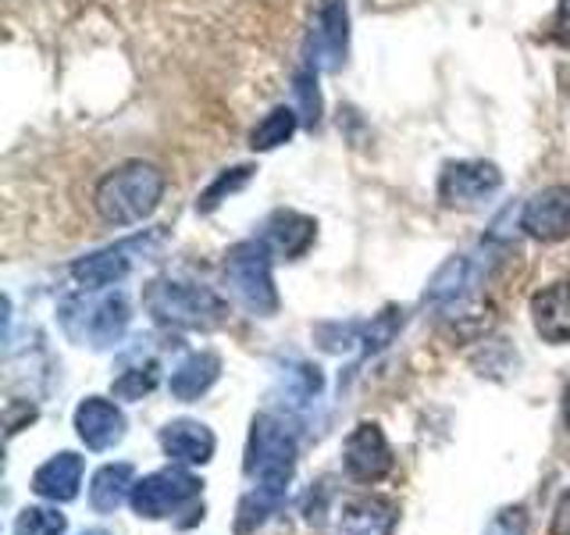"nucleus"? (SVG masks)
I'll return each instance as SVG.
<instances>
[{
	"label": "nucleus",
	"instance_id": "1",
	"mask_svg": "<svg viewBox=\"0 0 570 535\" xmlns=\"http://www.w3.org/2000/svg\"><path fill=\"white\" fill-rule=\"evenodd\" d=\"M296 454H299V439L293 428V415L275 407L254 415L246 436V457H243V471L254 481V489L285 499L289 481L296 475Z\"/></svg>",
	"mask_w": 570,
	"mask_h": 535
},
{
	"label": "nucleus",
	"instance_id": "2",
	"mask_svg": "<svg viewBox=\"0 0 570 535\" xmlns=\"http://www.w3.org/2000/svg\"><path fill=\"white\" fill-rule=\"evenodd\" d=\"M142 308L160 329L178 332H214L228 321V303L210 285L186 279H150L142 285Z\"/></svg>",
	"mask_w": 570,
	"mask_h": 535
},
{
	"label": "nucleus",
	"instance_id": "3",
	"mask_svg": "<svg viewBox=\"0 0 570 535\" xmlns=\"http://www.w3.org/2000/svg\"><path fill=\"white\" fill-rule=\"evenodd\" d=\"M165 172L150 160H125V165L111 168L94 193V207L97 214L115 228L125 225H139L142 218L160 207V196H165Z\"/></svg>",
	"mask_w": 570,
	"mask_h": 535
},
{
	"label": "nucleus",
	"instance_id": "4",
	"mask_svg": "<svg viewBox=\"0 0 570 535\" xmlns=\"http://www.w3.org/2000/svg\"><path fill=\"white\" fill-rule=\"evenodd\" d=\"M61 329L71 343L89 347V350H111L121 343L125 329L132 321V303L125 293L115 290H82L79 296H68L61 303Z\"/></svg>",
	"mask_w": 570,
	"mask_h": 535
},
{
	"label": "nucleus",
	"instance_id": "5",
	"mask_svg": "<svg viewBox=\"0 0 570 535\" xmlns=\"http://www.w3.org/2000/svg\"><path fill=\"white\" fill-rule=\"evenodd\" d=\"M168 243V228H142L136 236H125L111 246H100L94 254L79 257L71 264V279L79 282V290H115L118 282H125L139 264H147L154 257H160V250Z\"/></svg>",
	"mask_w": 570,
	"mask_h": 535
},
{
	"label": "nucleus",
	"instance_id": "6",
	"mask_svg": "<svg viewBox=\"0 0 570 535\" xmlns=\"http://www.w3.org/2000/svg\"><path fill=\"white\" fill-rule=\"evenodd\" d=\"M272 264H275V254L261 236L228 246V254L222 261V279L228 285L232 300L257 318L278 314V290H275Z\"/></svg>",
	"mask_w": 570,
	"mask_h": 535
},
{
	"label": "nucleus",
	"instance_id": "7",
	"mask_svg": "<svg viewBox=\"0 0 570 535\" xmlns=\"http://www.w3.org/2000/svg\"><path fill=\"white\" fill-rule=\"evenodd\" d=\"M200 493H204V481L189 468H183V464H168V468H160V471L136 481L129 504L139 517H147V522H165V517H171L175 510L189 507Z\"/></svg>",
	"mask_w": 570,
	"mask_h": 535
},
{
	"label": "nucleus",
	"instance_id": "8",
	"mask_svg": "<svg viewBox=\"0 0 570 535\" xmlns=\"http://www.w3.org/2000/svg\"><path fill=\"white\" fill-rule=\"evenodd\" d=\"M503 189V172L492 160H450L439 175V201L453 211H474Z\"/></svg>",
	"mask_w": 570,
	"mask_h": 535
},
{
	"label": "nucleus",
	"instance_id": "9",
	"mask_svg": "<svg viewBox=\"0 0 570 535\" xmlns=\"http://www.w3.org/2000/svg\"><path fill=\"white\" fill-rule=\"evenodd\" d=\"M303 58L314 71H338L350 58V11L346 0H321Z\"/></svg>",
	"mask_w": 570,
	"mask_h": 535
},
{
	"label": "nucleus",
	"instance_id": "10",
	"mask_svg": "<svg viewBox=\"0 0 570 535\" xmlns=\"http://www.w3.org/2000/svg\"><path fill=\"white\" fill-rule=\"evenodd\" d=\"M392 464H396V457H392V446L379 421H361L350 428V436L343 439V471L353 481L374 486L392 471Z\"/></svg>",
	"mask_w": 570,
	"mask_h": 535
},
{
	"label": "nucleus",
	"instance_id": "11",
	"mask_svg": "<svg viewBox=\"0 0 570 535\" xmlns=\"http://www.w3.org/2000/svg\"><path fill=\"white\" fill-rule=\"evenodd\" d=\"M517 225L524 236L539 243H560L570 236V186H546L534 196H528Z\"/></svg>",
	"mask_w": 570,
	"mask_h": 535
},
{
	"label": "nucleus",
	"instance_id": "12",
	"mask_svg": "<svg viewBox=\"0 0 570 535\" xmlns=\"http://www.w3.org/2000/svg\"><path fill=\"white\" fill-rule=\"evenodd\" d=\"M261 240L272 246V254L282 261H299L317 240V222L311 214H299L282 207L275 214H267L264 225H261Z\"/></svg>",
	"mask_w": 570,
	"mask_h": 535
},
{
	"label": "nucleus",
	"instance_id": "13",
	"mask_svg": "<svg viewBox=\"0 0 570 535\" xmlns=\"http://www.w3.org/2000/svg\"><path fill=\"white\" fill-rule=\"evenodd\" d=\"M160 450L171 464H183V468H200V464L214 460V450H218V439L204 425V421H193V418H178L168 421L160 428Z\"/></svg>",
	"mask_w": 570,
	"mask_h": 535
},
{
	"label": "nucleus",
	"instance_id": "14",
	"mask_svg": "<svg viewBox=\"0 0 570 535\" xmlns=\"http://www.w3.org/2000/svg\"><path fill=\"white\" fill-rule=\"evenodd\" d=\"M125 428H129V421H125L121 407L111 400L86 397L76 407V432L86 442V450H97V454L111 450V446L125 439Z\"/></svg>",
	"mask_w": 570,
	"mask_h": 535
},
{
	"label": "nucleus",
	"instance_id": "15",
	"mask_svg": "<svg viewBox=\"0 0 570 535\" xmlns=\"http://www.w3.org/2000/svg\"><path fill=\"white\" fill-rule=\"evenodd\" d=\"M400 522L396 499L389 496H350L338 507V535H392Z\"/></svg>",
	"mask_w": 570,
	"mask_h": 535
},
{
	"label": "nucleus",
	"instance_id": "16",
	"mask_svg": "<svg viewBox=\"0 0 570 535\" xmlns=\"http://www.w3.org/2000/svg\"><path fill=\"white\" fill-rule=\"evenodd\" d=\"M531 325L549 347L570 343V282H552L531 296Z\"/></svg>",
	"mask_w": 570,
	"mask_h": 535
},
{
	"label": "nucleus",
	"instance_id": "17",
	"mask_svg": "<svg viewBox=\"0 0 570 535\" xmlns=\"http://www.w3.org/2000/svg\"><path fill=\"white\" fill-rule=\"evenodd\" d=\"M82 475H86V464L79 454H71V450L53 454L32 471V493L50 499V504H71V499L79 496Z\"/></svg>",
	"mask_w": 570,
	"mask_h": 535
},
{
	"label": "nucleus",
	"instance_id": "18",
	"mask_svg": "<svg viewBox=\"0 0 570 535\" xmlns=\"http://www.w3.org/2000/svg\"><path fill=\"white\" fill-rule=\"evenodd\" d=\"M325 389V374H321L317 364L307 361H293L278 371V386H275V410H285V415H303Z\"/></svg>",
	"mask_w": 570,
	"mask_h": 535
},
{
	"label": "nucleus",
	"instance_id": "19",
	"mask_svg": "<svg viewBox=\"0 0 570 535\" xmlns=\"http://www.w3.org/2000/svg\"><path fill=\"white\" fill-rule=\"evenodd\" d=\"M218 379H222V357L214 350H196L171 371L168 389H171L175 400L193 403V400H200Z\"/></svg>",
	"mask_w": 570,
	"mask_h": 535
},
{
	"label": "nucleus",
	"instance_id": "20",
	"mask_svg": "<svg viewBox=\"0 0 570 535\" xmlns=\"http://www.w3.org/2000/svg\"><path fill=\"white\" fill-rule=\"evenodd\" d=\"M136 468L129 460H118V464H104V468L94 475L89 481V507L97 514H115L125 499H132L136 489Z\"/></svg>",
	"mask_w": 570,
	"mask_h": 535
},
{
	"label": "nucleus",
	"instance_id": "21",
	"mask_svg": "<svg viewBox=\"0 0 570 535\" xmlns=\"http://www.w3.org/2000/svg\"><path fill=\"white\" fill-rule=\"evenodd\" d=\"M296 129H299V111L296 107L278 104L254 125V133H249V147H254L257 154L275 150V147H282V143H289Z\"/></svg>",
	"mask_w": 570,
	"mask_h": 535
},
{
	"label": "nucleus",
	"instance_id": "22",
	"mask_svg": "<svg viewBox=\"0 0 570 535\" xmlns=\"http://www.w3.org/2000/svg\"><path fill=\"white\" fill-rule=\"evenodd\" d=\"M160 386V361L157 357H147V361H136L125 368L118 379L111 382V392H115V400H142V397H150V392Z\"/></svg>",
	"mask_w": 570,
	"mask_h": 535
},
{
	"label": "nucleus",
	"instance_id": "23",
	"mask_svg": "<svg viewBox=\"0 0 570 535\" xmlns=\"http://www.w3.org/2000/svg\"><path fill=\"white\" fill-rule=\"evenodd\" d=\"M257 175V168L254 165H236V168H225L214 183L196 196V211L200 214H210V211H218L232 193H239L243 186H249V178Z\"/></svg>",
	"mask_w": 570,
	"mask_h": 535
},
{
	"label": "nucleus",
	"instance_id": "24",
	"mask_svg": "<svg viewBox=\"0 0 570 535\" xmlns=\"http://www.w3.org/2000/svg\"><path fill=\"white\" fill-rule=\"evenodd\" d=\"M406 325V311L403 308H385L371 321H364V335H361V350L364 353H382L389 343H396V335Z\"/></svg>",
	"mask_w": 570,
	"mask_h": 535
},
{
	"label": "nucleus",
	"instance_id": "25",
	"mask_svg": "<svg viewBox=\"0 0 570 535\" xmlns=\"http://www.w3.org/2000/svg\"><path fill=\"white\" fill-rule=\"evenodd\" d=\"M321 350L328 353H350L361 347V335H364V321H325V325L314 329Z\"/></svg>",
	"mask_w": 570,
	"mask_h": 535
},
{
	"label": "nucleus",
	"instance_id": "26",
	"mask_svg": "<svg viewBox=\"0 0 570 535\" xmlns=\"http://www.w3.org/2000/svg\"><path fill=\"white\" fill-rule=\"evenodd\" d=\"M68 517L58 507H26L14 522V535H65Z\"/></svg>",
	"mask_w": 570,
	"mask_h": 535
},
{
	"label": "nucleus",
	"instance_id": "27",
	"mask_svg": "<svg viewBox=\"0 0 570 535\" xmlns=\"http://www.w3.org/2000/svg\"><path fill=\"white\" fill-rule=\"evenodd\" d=\"M293 94L299 100V121L314 129L321 121V94H317V71L311 65H303L296 71V82H293Z\"/></svg>",
	"mask_w": 570,
	"mask_h": 535
},
{
	"label": "nucleus",
	"instance_id": "28",
	"mask_svg": "<svg viewBox=\"0 0 570 535\" xmlns=\"http://www.w3.org/2000/svg\"><path fill=\"white\" fill-rule=\"evenodd\" d=\"M485 535H528V510L524 507H503L489 517Z\"/></svg>",
	"mask_w": 570,
	"mask_h": 535
},
{
	"label": "nucleus",
	"instance_id": "29",
	"mask_svg": "<svg viewBox=\"0 0 570 535\" xmlns=\"http://www.w3.org/2000/svg\"><path fill=\"white\" fill-rule=\"evenodd\" d=\"M552 43H560L563 50H570V0H560L557 14H552Z\"/></svg>",
	"mask_w": 570,
	"mask_h": 535
},
{
	"label": "nucleus",
	"instance_id": "30",
	"mask_svg": "<svg viewBox=\"0 0 570 535\" xmlns=\"http://www.w3.org/2000/svg\"><path fill=\"white\" fill-rule=\"evenodd\" d=\"M552 535H570V489L557 499V510H552Z\"/></svg>",
	"mask_w": 570,
	"mask_h": 535
},
{
	"label": "nucleus",
	"instance_id": "31",
	"mask_svg": "<svg viewBox=\"0 0 570 535\" xmlns=\"http://www.w3.org/2000/svg\"><path fill=\"white\" fill-rule=\"evenodd\" d=\"M563 425H567V432H570V386L563 389Z\"/></svg>",
	"mask_w": 570,
	"mask_h": 535
}]
</instances>
